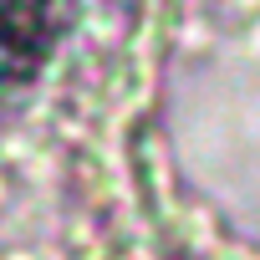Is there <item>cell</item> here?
Masks as SVG:
<instances>
[{"label":"cell","instance_id":"1","mask_svg":"<svg viewBox=\"0 0 260 260\" xmlns=\"http://www.w3.org/2000/svg\"><path fill=\"white\" fill-rule=\"evenodd\" d=\"M56 46V0H0V87L31 82Z\"/></svg>","mask_w":260,"mask_h":260}]
</instances>
